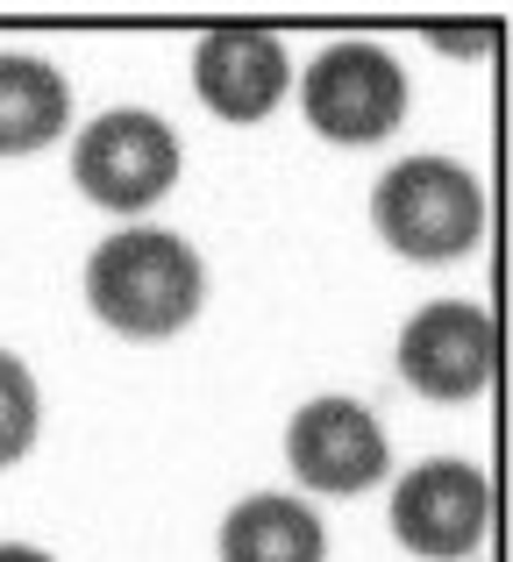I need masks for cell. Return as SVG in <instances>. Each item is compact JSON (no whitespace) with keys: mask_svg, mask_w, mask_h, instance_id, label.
I'll use <instances>...</instances> for the list:
<instances>
[{"mask_svg":"<svg viewBox=\"0 0 513 562\" xmlns=\"http://www.w3.org/2000/svg\"><path fill=\"white\" fill-rule=\"evenodd\" d=\"M214 549H222L228 562H314V555H328V535H321V513L306 506V498L250 492L222 520Z\"/></svg>","mask_w":513,"mask_h":562,"instance_id":"9c48e42d","label":"cell"},{"mask_svg":"<svg viewBox=\"0 0 513 562\" xmlns=\"http://www.w3.org/2000/svg\"><path fill=\"white\" fill-rule=\"evenodd\" d=\"M71 128V86L51 57H0V157L51 150Z\"/></svg>","mask_w":513,"mask_h":562,"instance_id":"30bf717a","label":"cell"},{"mask_svg":"<svg viewBox=\"0 0 513 562\" xmlns=\"http://www.w3.org/2000/svg\"><path fill=\"white\" fill-rule=\"evenodd\" d=\"M36 420H43L36 378H29L22 357H8V349H0V470L29 456V441H36Z\"/></svg>","mask_w":513,"mask_h":562,"instance_id":"8fae6325","label":"cell"},{"mask_svg":"<svg viewBox=\"0 0 513 562\" xmlns=\"http://www.w3.org/2000/svg\"><path fill=\"white\" fill-rule=\"evenodd\" d=\"M208 271L200 249L171 228H114L86 257V306L122 342H171L200 321Z\"/></svg>","mask_w":513,"mask_h":562,"instance_id":"6da1fadb","label":"cell"},{"mask_svg":"<svg viewBox=\"0 0 513 562\" xmlns=\"http://www.w3.org/2000/svg\"><path fill=\"white\" fill-rule=\"evenodd\" d=\"M486 535H492V484L478 463L428 456L392 484V541L406 555L449 562V555H471Z\"/></svg>","mask_w":513,"mask_h":562,"instance_id":"8992f818","label":"cell"},{"mask_svg":"<svg viewBox=\"0 0 513 562\" xmlns=\"http://www.w3.org/2000/svg\"><path fill=\"white\" fill-rule=\"evenodd\" d=\"M286 463H292V477H300L306 492L357 498V492H371V484H386L392 441H386V427H378L371 406H357V398H343V392H321V398H306V406L292 413Z\"/></svg>","mask_w":513,"mask_h":562,"instance_id":"5b68a950","label":"cell"},{"mask_svg":"<svg viewBox=\"0 0 513 562\" xmlns=\"http://www.w3.org/2000/svg\"><path fill=\"white\" fill-rule=\"evenodd\" d=\"M428 43L443 57H464V65H486L500 50V22H428Z\"/></svg>","mask_w":513,"mask_h":562,"instance_id":"7c38bea8","label":"cell"},{"mask_svg":"<svg viewBox=\"0 0 513 562\" xmlns=\"http://www.w3.org/2000/svg\"><path fill=\"white\" fill-rule=\"evenodd\" d=\"M371 228L406 263H457L486 243V186L457 157H400L371 186Z\"/></svg>","mask_w":513,"mask_h":562,"instance_id":"7a4b0ae2","label":"cell"},{"mask_svg":"<svg viewBox=\"0 0 513 562\" xmlns=\"http://www.w3.org/2000/svg\"><path fill=\"white\" fill-rule=\"evenodd\" d=\"M292 86V65H286V43L271 36V29L257 22H222L200 36V57H193V93L208 114H222V122L250 128L264 114L286 100Z\"/></svg>","mask_w":513,"mask_h":562,"instance_id":"ba28073f","label":"cell"},{"mask_svg":"<svg viewBox=\"0 0 513 562\" xmlns=\"http://www.w3.org/2000/svg\"><path fill=\"white\" fill-rule=\"evenodd\" d=\"M29 555H43V549H22V541H0V562H29Z\"/></svg>","mask_w":513,"mask_h":562,"instance_id":"4fadbf2b","label":"cell"},{"mask_svg":"<svg viewBox=\"0 0 513 562\" xmlns=\"http://www.w3.org/2000/svg\"><path fill=\"white\" fill-rule=\"evenodd\" d=\"M300 108L314 136L343 143V150H371L406 122V71L378 43H328L300 79Z\"/></svg>","mask_w":513,"mask_h":562,"instance_id":"277c9868","label":"cell"},{"mask_svg":"<svg viewBox=\"0 0 513 562\" xmlns=\"http://www.w3.org/2000/svg\"><path fill=\"white\" fill-rule=\"evenodd\" d=\"M500 363V328L471 300H435L400 328V378L435 406H471Z\"/></svg>","mask_w":513,"mask_h":562,"instance_id":"52a82bcc","label":"cell"},{"mask_svg":"<svg viewBox=\"0 0 513 562\" xmlns=\"http://www.w3.org/2000/svg\"><path fill=\"white\" fill-rule=\"evenodd\" d=\"M71 179L108 214H143L179 186V136L150 108H108L71 143Z\"/></svg>","mask_w":513,"mask_h":562,"instance_id":"3957f363","label":"cell"}]
</instances>
